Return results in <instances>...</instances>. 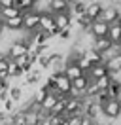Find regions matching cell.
I'll return each instance as SVG.
<instances>
[{
  "mask_svg": "<svg viewBox=\"0 0 121 125\" xmlns=\"http://www.w3.org/2000/svg\"><path fill=\"white\" fill-rule=\"evenodd\" d=\"M112 47H115V46H113L108 38H95L93 44H91V49H93L95 53H100V55L106 53V51H110Z\"/></svg>",
  "mask_w": 121,
  "mask_h": 125,
  "instance_id": "8fae6325",
  "label": "cell"
},
{
  "mask_svg": "<svg viewBox=\"0 0 121 125\" xmlns=\"http://www.w3.org/2000/svg\"><path fill=\"white\" fill-rule=\"evenodd\" d=\"M8 78H10V80L23 78V70L19 68V66H15L13 61H10V64H8Z\"/></svg>",
  "mask_w": 121,
  "mask_h": 125,
  "instance_id": "44dd1931",
  "label": "cell"
},
{
  "mask_svg": "<svg viewBox=\"0 0 121 125\" xmlns=\"http://www.w3.org/2000/svg\"><path fill=\"white\" fill-rule=\"evenodd\" d=\"M81 125H95V121H93V119H89L87 116H83V119H81Z\"/></svg>",
  "mask_w": 121,
  "mask_h": 125,
  "instance_id": "f546056e",
  "label": "cell"
},
{
  "mask_svg": "<svg viewBox=\"0 0 121 125\" xmlns=\"http://www.w3.org/2000/svg\"><path fill=\"white\" fill-rule=\"evenodd\" d=\"M100 13H102V2H98V0L85 2V15L89 17L91 21H98Z\"/></svg>",
  "mask_w": 121,
  "mask_h": 125,
  "instance_id": "ba28073f",
  "label": "cell"
},
{
  "mask_svg": "<svg viewBox=\"0 0 121 125\" xmlns=\"http://www.w3.org/2000/svg\"><path fill=\"white\" fill-rule=\"evenodd\" d=\"M0 29H4V27H2V19H0Z\"/></svg>",
  "mask_w": 121,
  "mask_h": 125,
  "instance_id": "d6a6232c",
  "label": "cell"
},
{
  "mask_svg": "<svg viewBox=\"0 0 121 125\" xmlns=\"http://www.w3.org/2000/svg\"><path fill=\"white\" fill-rule=\"evenodd\" d=\"M89 34L93 38H106V36H108V25L102 23L100 19H98V21H93L91 27H89Z\"/></svg>",
  "mask_w": 121,
  "mask_h": 125,
  "instance_id": "30bf717a",
  "label": "cell"
},
{
  "mask_svg": "<svg viewBox=\"0 0 121 125\" xmlns=\"http://www.w3.org/2000/svg\"><path fill=\"white\" fill-rule=\"evenodd\" d=\"M53 76H55V93L60 95V97H68V95H70V89H72V82H70L62 72L53 74Z\"/></svg>",
  "mask_w": 121,
  "mask_h": 125,
  "instance_id": "277c9868",
  "label": "cell"
},
{
  "mask_svg": "<svg viewBox=\"0 0 121 125\" xmlns=\"http://www.w3.org/2000/svg\"><path fill=\"white\" fill-rule=\"evenodd\" d=\"M112 76H110V74H108V76H104V78H100V80H97V82H95V83H97V87L98 89H100V91H106V89H108V85H110V83H112Z\"/></svg>",
  "mask_w": 121,
  "mask_h": 125,
  "instance_id": "d4e9b609",
  "label": "cell"
},
{
  "mask_svg": "<svg viewBox=\"0 0 121 125\" xmlns=\"http://www.w3.org/2000/svg\"><path fill=\"white\" fill-rule=\"evenodd\" d=\"M8 99L13 101L15 104L23 102V87L21 85H10L8 87Z\"/></svg>",
  "mask_w": 121,
  "mask_h": 125,
  "instance_id": "e0dca14e",
  "label": "cell"
},
{
  "mask_svg": "<svg viewBox=\"0 0 121 125\" xmlns=\"http://www.w3.org/2000/svg\"><path fill=\"white\" fill-rule=\"evenodd\" d=\"M64 104H66V97H60L59 101L55 102V106L47 112V116H60V114H64Z\"/></svg>",
  "mask_w": 121,
  "mask_h": 125,
  "instance_id": "ffe728a7",
  "label": "cell"
},
{
  "mask_svg": "<svg viewBox=\"0 0 121 125\" xmlns=\"http://www.w3.org/2000/svg\"><path fill=\"white\" fill-rule=\"evenodd\" d=\"M102 116H104L108 121H113V119L121 117V104H119L117 101L110 99V101L102 106Z\"/></svg>",
  "mask_w": 121,
  "mask_h": 125,
  "instance_id": "8992f818",
  "label": "cell"
},
{
  "mask_svg": "<svg viewBox=\"0 0 121 125\" xmlns=\"http://www.w3.org/2000/svg\"><path fill=\"white\" fill-rule=\"evenodd\" d=\"M27 53H29V44H27L25 40H13V42L10 44V47H8L6 57L10 61H13V59L23 57V55H27Z\"/></svg>",
  "mask_w": 121,
  "mask_h": 125,
  "instance_id": "7a4b0ae2",
  "label": "cell"
},
{
  "mask_svg": "<svg viewBox=\"0 0 121 125\" xmlns=\"http://www.w3.org/2000/svg\"><path fill=\"white\" fill-rule=\"evenodd\" d=\"M59 99H60V95H57L55 91L47 93V97H45V99H44V102H42V112H45V114H47V112H49V110H51L53 106H55V102L59 101Z\"/></svg>",
  "mask_w": 121,
  "mask_h": 125,
  "instance_id": "ac0fdd59",
  "label": "cell"
},
{
  "mask_svg": "<svg viewBox=\"0 0 121 125\" xmlns=\"http://www.w3.org/2000/svg\"><path fill=\"white\" fill-rule=\"evenodd\" d=\"M83 116H70L66 117V125H81Z\"/></svg>",
  "mask_w": 121,
  "mask_h": 125,
  "instance_id": "4316f807",
  "label": "cell"
},
{
  "mask_svg": "<svg viewBox=\"0 0 121 125\" xmlns=\"http://www.w3.org/2000/svg\"><path fill=\"white\" fill-rule=\"evenodd\" d=\"M91 80L87 78V74H83L81 78H78L72 82V89H70V95L68 97H74V99H81L83 95H85V89L89 85Z\"/></svg>",
  "mask_w": 121,
  "mask_h": 125,
  "instance_id": "52a82bcc",
  "label": "cell"
},
{
  "mask_svg": "<svg viewBox=\"0 0 121 125\" xmlns=\"http://www.w3.org/2000/svg\"><path fill=\"white\" fill-rule=\"evenodd\" d=\"M36 64L40 66V68H47V64H49V53L36 57Z\"/></svg>",
  "mask_w": 121,
  "mask_h": 125,
  "instance_id": "484cf974",
  "label": "cell"
},
{
  "mask_svg": "<svg viewBox=\"0 0 121 125\" xmlns=\"http://www.w3.org/2000/svg\"><path fill=\"white\" fill-rule=\"evenodd\" d=\"M106 38L110 40L113 46H119L121 44V17L113 25H108V36Z\"/></svg>",
  "mask_w": 121,
  "mask_h": 125,
  "instance_id": "9c48e42d",
  "label": "cell"
},
{
  "mask_svg": "<svg viewBox=\"0 0 121 125\" xmlns=\"http://www.w3.org/2000/svg\"><path fill=\"white\" fill-rule=\"evenodd\" d=\"M104 66H106V70H108L110 76H117L121 72V55L115 53L112 59H108V61L104 62Z\"/></svg>",
  "mask_w": 121,
  "mask_h": 125,
  "instance_id": "4fadbf2b",
  "label": "cell"
},
{
  "mask_svg": "<svg viewBox=\"0 0 121 125\" xmlns=\"http://www.w3.org/2000/svg\"><path fill=\"white\" fill-rule=\"evenodd\" d=\"M83 55L87 57V61L91 62V66H95V64H104V62H102V55H100V53H95L93 49H87Z\"/></svg>",
  "mask_w": 121,
  "mask_h": 125,
  "instance_id": "7402d4cb",
  "label": "cell"
},
{
  "mask_svg": "<svg viewBox=\"0 0 121 125\" xmlns=\"http://www.w3.org/2000/svg\"><path fill=\"white\" fill-rule=\"evenodd\" d=\"M2 27H4V31H10V32H23V15L4 21Z\"/></svg>",
  "mask_w": 121,
  "mask_h": 125,
  "instance_id": "9a60e30c",
  "label": "cell"
},
{
  "mask_svg": "<svg viewBox=\"0 0 121 125\" xmlns=\"http://www.w3.org/2000/svg\"><path fill=\"white\" fill-rule=\"evenodd\" d=\"M38 125H51V117H49V116H44L42 119H40V123H38Z\"/></svg>",
  "mask_w": 121,
  "mask_h": 125,
  "instance_id": "83f0119b",
  "label": "cell"
},
{
  "mask_svg": "<svg viewBox=\"0 0 121 125\" xmlns=\"http://www.w3.org/2000/svg\"><path fill=\"white\" fill-rule=\"evenodd\" d=\"M121 17L119 8H117V2L115 4H102V13H100V21L106 25H113L117 19Z\"/></svg>",
  "mask_w": 121,
  "mask_h": 125,
  "instance_id": "6da1fadb",
  "label": "cell"
},
{
  "mask_svg": "<svg viewBox=\"0 0 121 125\" xmlns=\"http://www.w3.org/2000/svg\"><path fill=\"white\" fill-rule=\"evenodd\" d=\"M115 49H117V55H121V44H119V46H115Z\"/></svg>",
  "mask_w": 121,
  "mask_h": 125,
  "instance_id": "4dcf8cb0",
  "label": "cell"
},
{
  "mask_svg": "<svg viewBox=\"0 0 121 125\" xmlns=\"http://www.w3.org/2000/svg\"><path fill=\"white\" fill-rule=\"evenodd\" d=\"M53 21H55V27L59 29V32L64 31V29H72L74 27V23H72V19H70L68 13H55Z\"/></svg>",
  "mask_w": 121,
  "mask_h": 125,
  "instance_id": "5bb4252c",
  "label": "cell"
},
{
  "mask_svg": "<svg viewBox=\"0 0 121 125\" xmlns=\"http://www.w3.org/2000/svg\"><path fill=\"white\" fill-rule=\"evenodd\" d=\"M76 23H78V27H80V29H81L83 32H85V31H89V27H91V23H93V21H91L89 17L83 13V15L76 17Z\"/></svg>",
  "mask_w": 121,
  "mask_h": 125,
  "instance_id": "603a6c76",
  "label": "cell"
},
{
  "mask_svg": "<svg viewBox=\"0 0 121 125\" xmlns=\"http://www.w3.org/2000/svg\"><path fill=\"white\" fill-rule=\"evenodd\" d=\"M64 116H83V102L81 99H74V97H66V104H64Z\"/></svg>",
  "mask_w": 121,
  "mask_h": 125,
  "instance_id": "5b68a950",
  "label": "cell"
},
{
  "mask_svg": "<svg viewBox=\"0 0 121 125\" xmlns=\"http://www.w3.org/2000/svg\"><path fill=\"white\" fill-rule=\"evenodd\" d=\"M70 8V0H49V13H68Z\"/></svg>",
  "mask_w": 121,
  "mask_h": 125,
  "instance_id": "7c38bea8",
  "label": "cell"
},
{
  "mask_svg": "<svg viewBox=\"0 0 121 125\" xmlns=\"http://www.w3.org/2000/svg\"><path fill=\"white\" fill-rule=\"evenodd\" d=\"M2 34H4V29H0V38H2Z\"/></svg>",
  "mask_w": 121,
  "mask_h": 125,
  "instance_id": "1f68e13d",
  "label": "cell"
},
{
  "mask_svg": "<svg viewBox=\"0 0 121 125\" xmlns=\"http://www.w3.org/2000/svg\"><path fill=\"white\" fill-rule=\"evenodd\" d=\"M104 76H108V70H106L104 64H95V66H91L89 72H87V78H89L91 82H97V80L104 78Z\"/></svg>",
  "mask_w": 121,
  "mask_h": 125,
  "instance_id": "2e32d148",
  "label": "cell"
},
{
  "mask_svg": "<svg viewBox=\"0 0 121 125\" xmlns=\"http://www.w3.org/2000/svg\"><path fill=\"white\" fill-rule=\"evenodd\" d=\"M76 66H78L83 74H87V72H89V68H91V62L87 61V57H85V55H81V57L76 61Z\"/></svg>",
  "mask_w": 121,
  "mask_h": 125,
  "instance_id": "cb8c5ba5",
  "label": "cell"
},
{
  "mask_svg": "<svg viewBox=\"0 0 121 125\" xmlns=\"http://www.w3.org/2000/svg\"><path fill=\"white\" fill-rule=\"evenodd\" d=\"M113 101H117L121 104V83L117 85V91H115V99H113Z\"/></svg>",
  "mask_w": 121,
  "mask_h": 125,
  "instance_id": "f1b7e54d",
  "label": "cell"
},
{
  "mask_svg": "<svg viewBox=\"0 0 121 125\" xmlns=\"http://www.w3.org/2000/svg\"><path fill=\"white\" fill-rule=\"evenodd\" d=\"M38 23H40V13H36L34 10L23 13V32L25 34H32L38 31Z\"/></svg>",
  "mask_w": 121,
  "mask_h": 125,
  "instance_id": "3957f363",
  "label": "cell"
},
{
  "mask_svg": "<svg viewBox=\"0 0 121 125\" xmlns=\"http://www.w3.org/2000/svg\"><path fill=\"white\" fill-rule=\"evenodd\" d=\"M47 93H49V91H47L44 85L38 87L36 91L32 93V97H30V99H32V104H36V106H40V108H42V102H44V99L47 97Z\"/></svg>",
  "mask_w": 121,
  "mask_h": 125,
  "instance_id": "d6986e66",
  "label": "cell"
}]
</instances>
